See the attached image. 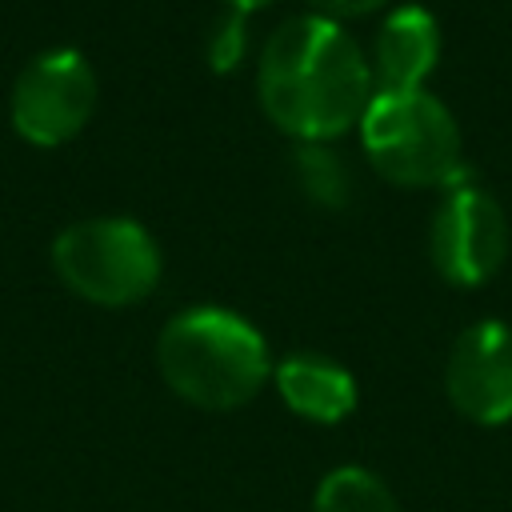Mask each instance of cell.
I'll use <instances>...</instances> for the list:
<instances>
[{
  "mask_svg": "<svg viewBox=\"0 0 512 512\" xmlns=\"http://www.w3.org/2000/svg\"><path fill=\"white\" fill-rule=\"evenodd\" d=\"M268 4H272V0H224V8H240V12H248V16L260 12V8H268Z\"/></svg>",
  "mask_w": 512,
  "mask_h": 512,
  "instance_id": "5bb4252c",
  "label": "cell"
},
{
  "mask_svg": "<svg viewBox=\"0 0 512 512\" xmlns=\"http://www.w3.org/2000/svg\"><path fill=\"white\" fill-rule=\"evenodd\" d=\"M52 268L80 300L96 308H132L156 292L164 256L140 220L88 216L52 240Z\"/></svg>",
  "mask_w": 512,
  "mask_h": 512,
  "instance_id": "277c9868",
  "label": "cell"
},
{
  "mask_svg": "<svg viewBox=\"0 0 512 512\" xmlns=\"http://www.w3.org/2000/svg\"><path fill=\"white\" fill-rule=\"evenodd\" d=\"M308 4H312L316 16H328V20L344 24V20H356V16H372L392 0H308Z\"/></svg>",
  "mask_w": 512,
  "mask_h": 512,
  "instance_id": "4fadbf2b",
  "label": "cell"
},
{
  "mask_svg": "<svg viewBox=\"0 0 512 512\" xmlns=\"http://www.w3.org/2000/svg\"><path fill=\"white\" fill-rule=\"evenodd\" d=\"M444 392L464 420L480 428L508 424L512 420V324L492 316L472 320L448 348Z\"/></svg>",
  "mask_w": 512,
  "mask_h": 512,
  "instance_id": "52a82bcc",
  "label": "cell"
},
{
  "mask_svg": "<svg viewBox=\"0 0 512 512\" xmlns=\"http://www.w3.org/2000/svg\"><path fill=\"white\" fill-rule=\"evenodd\" d=\"M360 148L376 176L396 188H440L468 180L464 136L456 116L428 88L376 92L356 124Z\"/></svg>",
  "mask_w": 512,
  "mask_h": 512,
  "instance_id": "3957f363",
  "label": "cell"
},
{
  "mask_svg": "<svg viewBox=\"0 0 512 512\" xmlns=\"http://www.w3.org/2000/svg\"><path fill=\"white\" fill-rule=\"evenodd\" d=\"M96 96L100 84L92 60L80 48H48L20 68L8 92V120L24 144L60 148L84 132Z\"/></svg>",
  "mask_w": 512,
  "mask_h": 512,
  "instance_id": "5b68a950",
  "label": "cell"
},
{
  "mask_svg": "<svg viewBox=\"0 0 512 512\" xmlns=\"http://www.w3.org/2000/svg\"><path fill=\"white\" fill-rule=\"evenodd\" d=\"M204 60L220 76L236 72L248 60V12L220 8V16L208 24V36H204Z\"/></svg>",
  "mask_w": 512,
  "mask_h": 512,
  "instance_id": "7c38bea8",
  "label": "cell"
},
{
  "mask_svg": "<svg viewBox=\"0 0 512 512\" xmlns=\"http://www.w3.org/2000/svg\"><path fill=\"white\" fill-rule=\"evenodd\" d=\"M312 512H400L392 488L364 464H336L312 492Z\"/></svg>",
  "mask_w": 512,
  "mask_h": 512,
  "instance_id": "8fae6325",
  "label": "cell"
},
{
  "mask_svg": "<svg viewBox=\"0 0 512 512\" xmlns=\"http://www.w3.org/2000/svg\"><path fill=\"white\" fill-rule=\"evenodd\" d=\"M512 248V228H508V212L504 204L464 180L452 184L440 204L432 208L428 220V260L436 268V276L452 288H480L488 284Z\"/></svg>",
  "mask_w": 512,
  "mask_h": 512,
  "instance_id": "8992f818",
  "label": "cell"
},
{
  "mask_svg": "<svg viewBox=\"0 0 512 512\" xmlns=\"http://www.w3.org/2000/svg\"><path fill=\"white\" fill-rule=\"evenodd\" d=\"M288 168H292L296 192L324 212H340L356 196V180H352L348 160L324 140H300L288 156Z\"/></svg>",
  "mask_w": 512,
  "mask_h": 512,
  "instance_id": "30bf717a",
  "label": "cell"
},
{
  "mask_svg": "<svg viewBox=\"0 0 512 512\" xmlns=\"http://www.w3.org/2000/svg\"><path fill=\"white\" fill-rule=\"evenodd\" d=\"M272 384L288 412L308 424H340L356 412V380L344 364L320 352H292L272 364Z\"/></svg>",
  "mask_w": 512,
  "mask_h": 512,
  "instance_id": "9c48e42d",
  "label": "cell"
},
{
  "mask_svg": "<svg viewBox=\"0 0 512 512\" xmlns=\"http://www.w3.org/2000/svg\"><path fill=\"white\" fill-rule=\"evenodd\" d=\"M440 24L424 4L392 8L368 48L376 92H416L440 64Z\"/></svg>",
  "mask_w": 512,
  "mask_h": 512,
  "instance_id": "ba28073f",
  "label": "cell"
},
{
  "mask_svg": "<svg viewBox=\"0 0 512 512\" xmlns=\"http://www.w3.org/2000/svg\"><path fill=\"white\" fill-rule=\"evenodd\" d=\"M272 352L252 320L220 304H192L156 336L160 380L192 408L232 412L272 380Z\"/></svg>",
  "mask_w": 512,
  "mask_h": 512,
  "instance_id": "7a4b0ae2",
  "label": "cell"
},
{
  "mask_svg": "<svg viewBox=\"0 0 512 512\" xmlns=\"http://www.w3.org/2000/svg\"><path fill=\"white\" fill-rule=\"evenodd\" d=\"M256 96L264 116L300 140H340L376 96L368 52L328 16L304 12L280 20L256 56Z\"/></svg>",
  "mask_w": 512,
  "mask_h": 512,
  "instance_id": "6da1fadb",
  "label": "cell"
}]
</instances>
